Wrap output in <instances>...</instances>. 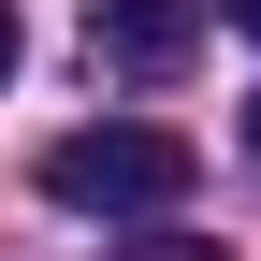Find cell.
Segmentation results:
<instances>
[{
  "label": "cell",
  "instance_id": "cell-1",
  "mask_svg": "<svg viewBox=\"0 0 261 261\" xmlns=\"http://www.w3.org/2000/svg\"><path fill=\"white\" fill-rule=\"evenodd\" d=\"M189 189H203V145L160 116H87L44 145V203H73V218H174Z\"/></svg>",
  "mask_w": 261,
  "mask_h": 261
},
{
  "label": "cell",
  "instance_id": "cell-5",
  "mask_svg": "<svg viewBox=\"0 0 261 261\" xmlns=\"http://www.w3.org/2000/svg\"><path fill=\"white\" fill-rule=\"evenodd\" d=\"M218 15H232V29H261V0H218Z\"/></svg>",
  "mask_w": 261,
  "mask_h": 261
},
{
  "label": "cell",
  "instance_id": "cell-3",
  "mask_svg": "<svg viewBox=\"0 0 261 261\" xmlns=\"http://www.w3.org/2000/svg\"><path fill=\"white\" fill-rule=\"evenodd\" d=\"M116 261H232V247H218V232H130Z\"/></svg>",
  "mask_w": 261,
  "mask_h": 261
},
{
  "label": "cell",
  "instance_id": "cell-4",
  "mask_svg": "<svg viewBox=\"0 0 261 261\" xmlns=\"http://www.w3.org/2000/svg\"><path fill=\"white\" fill-rule=\"evenodd\" d=\"M0 73H15V0H0Z\"/></svg>",
  "mask_w": 261,
  "mask_h": 261
},
{
  "label": "cell",
  "instance_id": "cell-6",
  "mask_svg": "<svg viewBox=\"0 0 261 261\" xmlns=\"http://www.w3.org/2000/svg\"><path fill=\"white\" fill-rule=\"evenodd\" d=\"M247 160H261V102H247Z\"/></svg>",
  "mask_w": 261,
  "mask_h": 261
},
{
  "label": "cell",
  "instance_id": "cell-2",
  "mask_svg": "<svg viewBox=\"0 0 261 261\" xmlns=\"http://www.w3.org/2000/svg\"><path fill=\"white\" fill-rule=\"evenodd\" d=\"M203 44V0H102V58L116 73H174Z\"/></svg>",
  "mask_w": 261,
  "mask_h": 261
}]
</instances>
